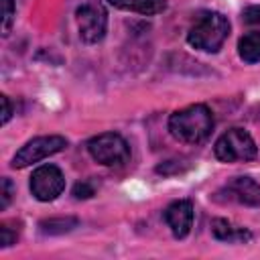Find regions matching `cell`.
I'll list each match as a JSON object with an SVG mask.
<instances>
[{
  "label": "cell",
  "instance_id": "6da1fadb",
  "mask_svg": "<svg viewBox=\"0 0 260 260\" xmlns=\"http://www.w3.org/2000/svg\"><path fill=\"white\" fill-rule=\"evenodd\" d=\"M213 114L205 104H191L177 110L169 118V132L175 140L185 144H201L213 130Z\"/></svg>",
  "mask_w": 260,
  "mask_h": 260
},
{
  "label": "cell",
  "instance_id": "7a4b0ae2",
  "mask_svg": "<svg viewBox=\"0 0 260 260\" xmlns=\"http://www.w3.org/2000/svg\"><path fill=\"white\" fill-rule=\"evenodd\" d=\"M230 37V20L221 12H199L187 32V43L203 53H217Z\"/></svg>",
  "mask_w": 260,
  "mask_h": 260
},
{
  "label": "cell",
  "instance_id": "3957f363",
  "mask_svg": "<svg viewBox=\"0 0 260 260\" xmlns=\"http://www.w3.org/2000/svg\"><path fill=\"white\" fill-rule=\"evenodd\" d=\"M213 152L215 158L221 162H248L256 158L258 146L248 130L234 126L215 140Z\"/></svg>",
  "mask_w": 260,
  "mask_h": 260
},
{
  "label": "cell",
  "instance_id": "277c9868",
  "mask_svg": "<svg viewBox=\"0 0 260 260\" xmlns=\"http://www.w3.org/2000/svg\"><path fill=\"white\" fill-rule=\"evenodd\" d=\"M87 152L95 162H100L104 167H120L128 160L130 146L120 134L104 132V134H98V136L89 138Z\"/></svg>",
  "mask_w": 260,
  "mask_h": 260
},
{
  "label": "cell",
  "instance_id": "5b68a950",
  "mask_svg": "<svg viewBox=\"0 0 260 260\" xmlns=\"http://www.w3.org/2000/svg\"><path fill=\"white\" fill-rule=\"evenodd\" d=\"M75 20H77V28H79V39L83 43L95 45L106 37L108 12L100 2L87 0V2L79 4L75 10Z\"/></svg>",
  "mask_w": 260,
  "mask_h": 260
},
{
  "label": "cell",
  "instance_id": "8992f818",
  "mask_svg": "<svg viewBox=\"0 0 260 260\" xmlns=\"http://www.w3.org/2000/svg\"><path fill=\"white\" fill-rule=\"evenodd\" d=\"M67 148V138L61 134H49V136H37L28 140L14 156H12V167L14 169H24L32 162H39L43 158H49L61 150Z\"/></svg>",
  "mask_w": 260,
  "mask_h": 260
},
{
  "label": "cell",
  "instance_id": "52a82bcc",
  "mask_svg": "<svg viewBox=\"0 0 260 260\" xmlns=\"http://www.w3.org/2000/svg\"><path fill=\"white\" fill-rule=\"evenodd\" d=\"M65 189V177L57 165H41L30 175V193L35 199L49 203L55 201Z\"/></svg>",
  "mask_w": 260,
  "mask_h": 260
},
{
  "label": "cell",
  "instance_id": "ba28073f",
  "mask_svg": "<svg viewBox=\"0 0 260 260\" xmlns=\"http://www.w3.org/2000/svg\"><path fill=\"white\" fill-rule=\"evenodd\" d=\"M217 195H223L228 201H236L248 207H260V185L252 177H234L228 181Z\"/></svg>",
  "mask_w": 260,
  "mask_h": 260
},
{
  "label": "cell",
  "instance_id": "9c48e42d",
  "mask_svg": "<svg viewBox=\"0 0 260 260\" xmlns=\"http://www.w3.org/2000/svg\"><path fill=\"white\" fill-rule=\"evenodd\" d=\"M165 221L177 240L187 238L193 228V203L189 199H177L169 203L165 209Z\"/></svg>",
  "mask_w": 260,
  "mask_h": 260
},
{
  "label": "cell",
  "instance_id": "30bf717a",
  "mask_svg": "<svg viewBox=\"0 0 260 260\" xmlns=\"http://www.w3.org/2000/svg\"><path fill=\"white\" fill-rule=\"evenodd\" d=\"M211 234H213L215 240L228 242V244H240V242L252 240V234H250L246 228L234 225L232 221H228V219H223V217L211 219Z\"/></svg>",
  "mask_w": 260,
  "mask_h": 260
},
{
  "label": "cell",
  "instance_id": "8fae6325",
  "mask_svg": "<svg viewBox=\"0 0 260 260\" xmlns=\"http://www.w3.org/2000/svg\"><path fill=\"white\" fill-rule=\"evenodd\" d=\"M110 6L142 16H154L167 10V0H106Z\"/></svg>",
  "mask_w": 260,
  "mask_h": 260
},
{
  "label": "cell",
  "instance_id": "7c38bea8",
  "mask_svg": "<svg viewBox=\"0 0 260 260\" xmlns=\"http://www.w3.org/2000/svg\"><path fill=\"white\" fill-rule=\"evenodd\" d=\"M238 55L244 63L260 61V30H250L238 41Z\"/></svg>",
  "mask_w": 260,
  "mask_h": 260
},
{
  "label": "cell",
  "instance_id": "4fadbf2b",
  "mask_svg": "<svg viewBox=\"0 0 260 260\" xmlns=\"http://www.w3.org/2000/svg\"><path fill=\"white\" fill-rule=\"evenodd\" d=\"M77 223H79L77 217H49V219H43L39 223V228H41L43 234L61 236V234H67L73 228H77Z\"/></svg>",
  "mask_w": 260,
  "mask_h": 260
},
{
  "label": "cell",
  "instance_id": "5bb4252c",
  "mask_svg": "<svg viewBox=\"0 0 260 260\" xmlns=\"http://www.w3.org/2000/svg\"><path fill=\"white\" fill-rule=\"evenodd\" d=\"M95 191H98V181H95L93 177L81 179V181H77L75 187H73V197H75V199H89V197L95 195Z\"/></svg>",
  "mask_w": 260,
  "mask_h": 260
},
{
  "label": "cell",
  "instance_id": "9a60e30c",
  "mask_svg": "<svg viewBox=\"0 0 260 260\" xmlns=\"http://www.w3.org/2000/svg\"><path fill=\"white\" fill-rule=\"evenodd\" d=\"M14 14H16V6L14 0H2V35L6 37L12 28L14 22Z\"/></svg>",
  "mask_w": 260,
  "mask_h": 260
},
{
  "label": "cell",
  "instance_id": "2e32d148",
  "mask_svg": "<svg viewBox=\"0 0 260 260\" xmlns=\"http://www.w3.org/2000/svg\"><path fill=\"white\" fill-rule=\"evenodd\" d=\"M187 169V165H183V160L179 158H173V160H165L160 165H156V173L158 175H177V173H183Z\"/></svg>",
  "mask_w": 260,
  "mask_h": 260
},
{
  "label": "cell",
  "instance_id": "e0dca14e",
  "mask_svg": "<svg viewBox=\"0 0 260 260\" xmlns=\"http://www.w3.org/2000/svg\"><path fill=\"white\" fill-rule=\"evenodd\" d=\"M12 193H14V187H12L10 179L8 177H2V181H0V209H6L10 205Z\"/></svg>",
  "mask_w": 260,
  "mask_h": 260
},
{
  "label": "cell",
  "instance_id": "ac0fdd59",
  "mask_svg": "<svg viewBox=\"0 0 260 260\" xmlns=\"http://www.w3.org/2000/svg\"><path fill=\"white\" fill-rule=\"evenodd\" d=\"M242 20L246 22V24H250V26H256V28H260V6H246L244 8V12H242Z\"/></svg>",
  "mask_w": 260,
  "mask_h": 260
},
{
  "label": "cell",
  "instance_id": "d6986e66",
  "mask_svg": "<svg viewBox=\"0 0 260 260\" xmlns=\"http://www.w3.org/2000/svg\"><path fill=\"white\" fill-rule=\"evenodd\" d=\"M16 238H18L16 230H12L8 223H2V225H0V246H2V248L12 246V244L16 242Z\"/></svg>",
  "mask_w": 260,
  "mask_h": 260
},
{
  "label": "cell",
  "instance_id": "ffe728a7",
  "mask_svg": "<svg viewBox=\"0 0 260 260\" xmlns=\"http://www.w3.org/2000/svg\"><path fill=\"white\" fill-rule=\"evenodd\" d=\"M0 102H2V124H8V120L12 118L10 100H8V95H0Z\"/></svg>",
  "mask_w": 260,
  "mask_h": 260
}]
</instances>
